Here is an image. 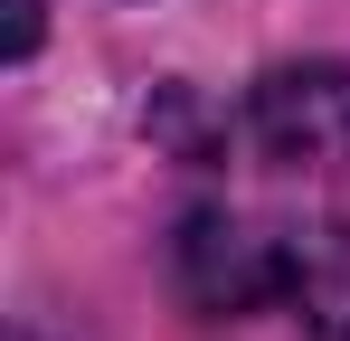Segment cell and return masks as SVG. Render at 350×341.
<instances>
[{
  "instance_id": "6da1fadb",
  "label": "cell",
  "mask_w": 350,
  "mask_h": 341,
  "mask_svg": "<svg viewBox=\"0 0 350 341\" xmlns=\"http://www.w3.org/2000/svg\"><path fill=\"white\" fill-rule=\"evenodd\" d=\"M180 294L208 323H293L350 341V76H256L180 170Z\"/></svg>"
}]
</instances>
